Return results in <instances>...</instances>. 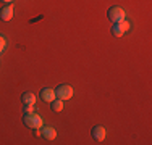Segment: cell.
I'll list each match as a JSON object with an SVG mask.
<instances>
[{"instance_id": "1", "label": "cell", "mask_w": 152, "mask_h": 145, "mask_svg": "<svg viewBox=\"0 0 152 145\" xmlns=\"http://www.w3.org/2000/svg\"><path fill=\"white\" fill-rule=\"evenodd\" d=\"M23 123L31 129H37V128H42L44 126V119L42 116L37 113V111H32V113H24L23 116Z\"/></svg>"}, {"instance_id": "2", "label": "cell", "mask_w": 152, "mask_h": 145, "mask_svg": "<svg viewBox=\"0 0 152 145\" xmlns=\"http://www.w3.org/2000/svg\"><path fill=\"white\" fill-rule=\"evenodd\" d=\"M73 94H75V90H73V87H71L70 84H60L55 89L57 99H60V100H63V102L70 100L71 97H73Z\"/></svg>"}, {"instance_id": "3", "label": "cell", "mask_w": 152, "mask_h": 145, "mask_svg": "<svg viewBox=\"0 0 152 145\" xmlns=\"http://www.w3.org/2000/svg\"><path fill=\"white\" fill-rule=\"evenodd\" d=\"M129 28H131V24H129V21H126V20L120 21V23H113V26H112V36L117 37V39L123 37V36L129 31Z\"/></svg>"}, {"instance_id": "4", "label": "cell", "mask_w": 152, "mask_h": 145, "mask_svg": "<svg viewBox=\"0 0 152 145\" xmlns=\"http://www.w3.org/2000/svg\"><path fill=\"white\" fill-rule=\"evenodd\" d=\"M107 16L112 23H120V21L126 20V12L121 7H112V8H108Z\"/></svg>"}, {"instance_id": "5", "label": "cell", "mask_w": 152, "mask_h": 145, "mask_svg": "<svg viewBox=\"0 0 152 145\" xmlns=\"http://www.w3.org/2000/svg\"><path fill=\"white\" fill-rule=\"evenodd\" d=\"M91 136L96 142H102L104 139L107 137V129L104 126H94L91 129Z\"/></svg>"}, {"instance_id": "6", "label": "cell", "mask_w": 152, "mask_h": 145, "mask_svg": "<svg viewBox=\"0 0 152 145\" xmlns=\"http://www.w3.org/2000/svg\"><path fill=\"white\" fill-rule=\"evenodd\" d=\"M39 97H41V100H44L45 103H52V102L57 99V95H55V89H49V87H45V89H42V90H41Z\"/></svg>"}, {"instance_id": "7", "label": "cell", "mask_w": 152, "mask_h": 145, "mask_svg": "<svg viewBox=\"0 0 152 145\" xmlns=\"http://www.w3.org/2000/svg\"><path fill=\"white\" fill-rule=\"evenodd\" d=\"M13 14H15V8H13V5H5L3 8H0V20L2 21H10L13 20Z\"/></svg>"}, {"instance_id": "8", "label": "cell", "mask_w": 152, "mask_h": 145, "mask_svg": "<svg viewBox=\"0 0 152 145\" xmlns=\"http://www.w3.org/2000/svg\"><path fill=\"white\" fill-rule=\"evenodd\" d=\"M42 137L45 140H55L57 139V130L52 126H42Z\"/></svg>"}, {"instance_id": "9", "label": "cell", "mask_w": 152, "mask_h": 145, "mask_svg": "<svg viewBox=\"0 0 152 145\" xmlns=\"http://www.w3.org/2000/svg\"><path fill=\"white\" fill-rule=\"evenodd\" d=\"M21 102L24 105H36V95L32 92H24L21 95Z\"/></svg>"}, {"instance_id": "10", "label": "cell", "mask_w": 152, "mask_h": 145, "mask_svg": "<svg viewBox=\"0 0 152 145\" xmlns=\"http://www.w3.org/2000/svg\"><path fill=\"white\" fill-rule=\"evenodd\" d=\"M63 107H65V102L60 100V99H55V100L52 102V103H50V108H52L55 113H60V111L63 110Z\"/></svg>"}, {"instance_id": "11", "label": "cell", "mask_w": 152, "mask_h": 145, "mask_svg": "<svg viewBox=\"0 0 152 145\" xmlns=\"http://www.w3.org/2000/svg\"><path fill=\"white\" fill-rule=\"evenodd\" d=\"M5 49H7V39L3 34H0V55L5 52Z\"/></svg>"}, {"instance_id": "12", "label": "cell", "mask_w": 152, "mask_h": 145, "mask_svg": "<svg viewBox=\"0 0 152 145\" xmlns=\"http://www.w3.org/2000/svg\"><path fill=\"white\" fill-rule=\"evenodd\" d=\"M34 111V105H24V113H32Z\"/></svg>"}, {"instance_id": "13", "label": "cell", "mask_w": 152, "mask_h": 145, "mask_svg": "<svg viewBox=\"0 0 152 145\" xmlns=\"http://www.w3.org/2000/svg\"><path fill=\"white\" fill-rule=\"evenodd\" d=\"M0 2H3V3H7V5H10V3H13V0H0Z\"/></svg>"}]
</instances>
